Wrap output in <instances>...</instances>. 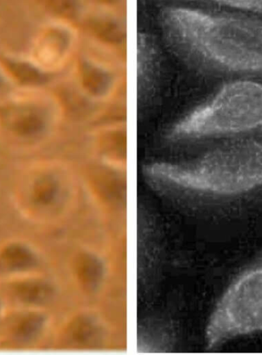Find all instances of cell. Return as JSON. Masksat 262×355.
<instances>
[{
    "mask_svg": "<svg viewBox=\"0 0 262 355\" xmlns=\"http://www.w3.org/2000/svg\"><path fill=\"white\" fill-rule=\"evenodd\" d=\"M6 84L5 76L3 74V71L0 70V92H1L3 89V87Z\"/></svg>",
    "mask_w": 262,
    "mask_h": 355,
    "instance_id": "obj_12",
    "label": "cell"
},
{
    "mask_svg": "<svg viewBox=\"0 0 262 355\" xmlns=\"http://www.w3.org/2000/svg\"><path fill=\"white\" fill-rule=\"evenodd\" d=\"M3 67L7 73L21 84L33 85L40 79V71L32 60H24L14 59V58H4Z\"/></svg>",
    "mask_w": 262,
    "mask_h": 355,
    "instance_id": "obj_9",
    "label": "cell"
},
{
    "mask_svg": "<svg viewBox=\"0 0 262 355\" xmlns=\"http://www.w3.org/2000/svg\"><path fill=\"white\" fill-rule=\"evenodd\" d=\"M0 293L10 308L40 309L46 298L45 282L37 273L0 280Z\"/></svg>",
    "mask_w": 262,
    "mask_h": 355,
    "instance_id": "obj_7",
    "label": "cell"
},
{
    "mask_svg": "<svg viewBox=\"0 0 262 355\" xmlns=\"http://www.w3.org/2000/svg\"><path fill=\"white\" fill-rule=\"evenodd\" d=\"M6 304L3 298L1 293H0V323H1L3 318L6 311Z\"/></svg>",
    "mask_w": 262,
    "mask_h": 355,
    "instance_id": "obj_11",
    "label": "cell"
},
{
    "mask_svg": "<svg viewBox=\"0 0 262 355\" xmlns=\"http://www.w3.org/2000/svg\"><path fill=\"white\" fill-rule=\"evenodd\" d=\"M0 126L14 139L33 142L43 128L40 107L33 96H19L0 106Z\"/></svg>",
    "mask_w": 262,
    "mask_h": 355,
    "instance_id": "obj_5",
    "label": "cell"
},
{
    "mask_svg": "<svg viewBox=\"0 0 262 355\" xmlns=\"http://www.w3.org/2000/svg\"><path fill=\"white\" fill-rule=\"evenodd\" d=\"M243 10L262 13V0H209Z\"/></svg>",
    "mask_w": 262,
    "mask_h": 355,
    "instance_id": "obj_10",
    "label": "cell"
},
{
    "mask_svg": "<svg viewBox=\"0 0 262 355\" xmlns=\"http://www.w3.org/2000/svg\"><path fill=\"white\" fill-rule=\"evenodd\" d=\"M262 333V254L233 278L216 304L207 329L209 349Z\"/></svg>",
    "mask_w": 262,
    "mask_h": 355,
    "instance_id": "obj_4",
    "label": "cell"
},
{
    "mask_svg": "<svg viewBox=\"0 0 262 355\" xmlns=\"http://www.w3.org/2000/svg\"><path fill=\"white\" fill-rule=\"evenodd\" d=\"M170 37L204 70L262 75V21L228 14L174 9L166 12Z\"/></svg>",
    "mask_w": 262,
    "mask_h": 355,
    "instance_id": "obj_1",
    "label": "cell"
},
{
    "mask_svg": "<svg viewBox=\"0 0 262 355\" xmlns=\"http://www.w3.org/2000/svg\"><path fill=\"white\" fill-rule=\"evenodd\" d=\"M262 132V83L236 80L225 84L212 97L187 114L171 136L242 137Z\"/></svg>",
    "mask_w": 262,
    "mask_h": 355,
    "instance_id": "obj_3",
    "label": "cell"
},
{
    "mask_svg": "<svg viewBox=\"0 0 262 355\" xmlns=\"http://www.w3.org/2000/svg\"><path fill=\"white\" fill-rule=\"evenodd\" d=\"M149 175L218 199L262 192V137H238L184 164H155Z\"/></svg>",
    "mask_w": 262,
    "mask_h": 355,
    "instance_id": "obj_2",
    "label": "cell"
},
{
    "mask_svg": "<svg viewBox=\"0 0 262 355\" xmlns=\"http://www.w3.org/2000/svg\"><path fill=\"white\" fill-rule=\"evenodd\" d=\"M39 253L24 240H12L0 246V280L37 273Z\"/></svg>",
    "mask_w": 262,
    "mask_h": 355,
    "instance_id": "obj_8",
    "label": "cell"
},
{
    "mask_svg": "<svg viewBox=\"0 0 262 355\" xmlns=\"http://www.w3.org/2000/svg\"><path fill=\"white\" fill-rule=\"evenodd\" d=\"M46 318L40 309L10 308L0 323V343L16 349L30 347L40 338Z\"/></svg>",
    "mask_w": 262,
    "mask_h": 355,
    "instance_id": "obj_6",
    "label": "cell"
}]
</instances>
